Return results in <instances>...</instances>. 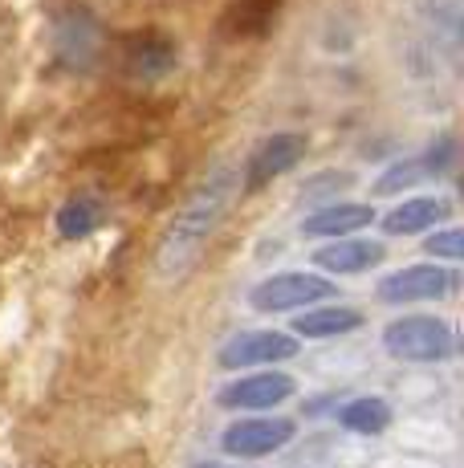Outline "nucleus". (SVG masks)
Returning <instances> with one entry per match:
<instances>
[{
	"mask_svg": "<svg viewBox=\"0 0 464 468\" xmlns=\"http://www.w3.org/2000/svg\"><path fill=\"white\" fill-rule=\"evenodd\" d=\"M232 192H237V171L228 164L212 167L208 176L195 184V192L184 200V208L175 212V220L167 224L163 240H159V253H155V269L163 277H180L195 257H200L204 240L212 237L216 220L225 216Z\"/></svg>",
	"mask_w": 464,
	"mask_h": 468,
	"instance_id": "f257e3e1",
	"label": "nucleus"
},
{
	"mask_svg": "<svg viewBox=\"0 0 464 468\" xmlns=\"http://www.w3.org/2000/svg\"><path fill=\"white\" fill-rule=\"evenodd\" d=\"M383 346L399 363H440V358H448L457 350V335H452L448 322L412 314V318H399L383 330Z\"/></svg>",
	"mask_w": 464,
	"mask_h": 468,
	"instance_id": "f03ea898",
	"label": "nucleus"
},
{
	"mask_svg": "<svg viewBox=\"0 0 464 468\" xmlns=\"http://www.w3.org/2000/svg\"><path fill=\"white\" fill-rule=\"evenodd\" d=\"M330 293H334V285L318 273H278V277H265L248 293V302L261 314H285V310H310L314 302H326Z\"/></svg>",
	"mask_w": 464,
	"mask_h": 468,
	"instance_id": "7ed1b4c3",
	"label": "nucleus"
},
{
	"mask_svg": "<svg viewBox=\"0 0 464 468\" xmlns=\"http://www.w3.org/2000/svg\"><path fill=\"white\" fill-rule=\"evenodd\" d=\"M457 285V273L440 265H407L399 273L383 277L379 282V298L391 305H407V302H436Z\"/></svg>",
	"mask_w": 464,
	"mask_h": 468,
	"instance_id": "20e7f679",
	"label": "nucleus"
},
{
	"mask_svg": "<svg viewBox=\"0 0 464 468\" xmlns=\"http://www.w3.org/2000/svg\"><path fill=\"white\" fill-rule=\"evenodd\" d=\"M293 420H237L225 431V452L237 456V461H261L269 452H281L293 440Z\"/></svg>",
	"mask_w": 464,
	"mask_h": 468,
	"instance_id": "39448f33",
	"label": "nucleus"
},
{
	"mask_svg": "<svg viewBox=\"0 0 464 468\" xmlns=\"http://www.w3.org/2000/svg\"><path fill=\"white\" fill-rule=\"evenodd\" d=\"M298 355V338L281 335V330H245L220 350V367L240 371V367H265V363H285Z\"/></svg>",
	"mask_w": 464,
	"mask_h": 468,
	"instance_id": "423d86ee",
	"label": "nucleus"
},
{
	"mask_svg": "<svg viewBox=\"0 0 464 468\" xmlns=\"http://www.w3.org/2000/svg\"><path fill=\"white\" fill-rule=\"evenodd\" d=\"M293 395V379L281 371H257V375H240L237 383H228L220 391V408L232 411H261V408H278Z\"/></svg>",
	"mask_w": 464,
	"mask_h": 468,
	"instance_id": "0eeeda50",
	"label": "nucleus"
},
{
	"mask_svg": "<svg viewBox=\"0 0 464 468\" xmlns=\"http://www.w3.org/2000/svg\"><path fill=\"white\" fill-rule=\"evenodd\" d=\"M306 155V139L293 131L285 134H273V139H265L261 147L248 155V167H245V187L248 192H261L265 184H273L278 176H285L298 159Z\"/></svg>",
	"mask_w": 464,
	"mask_h": 468,
	"instance_id": "6e6552de",
	"label": "nucleus"
},
{
	"mask_svg": "<svg viewBox=\"0 0 464 468\" xmlns=\"http://www.w3.org/2000/svg\"><path fill=\"white\" fill-rule=\"evenodd\" d=\"M457 159V147H452V139H444L440 147H432V151H424V155H416V159H399L395 167H387L383 171V179L374 184V192L379 196H395V192H404V187H416V184H424V179H436L444 167Z\"/></svg>",
	"mask_w": 464,
	"mask_h": 468,
	"instance_id": "1a4fd4ad",
	"label": "nucleus"
},
{
	"mask_svg": "<svg viewBox=\"0 0 464 468\" xmlns=\"http://www.w3.org/2000/svg\"><path fill=\"white\" fill-rule=\"evenodd\" d=\"M314 261H318V269H326V273H338V277H346V273H363V269H371V265H379V261H383V245H379V240H351V237H338L334 245L318 249Z\"/></svg>",
	"mask_w": 464,
	"mask_h": 468,
	"instance_id": "9d476101",
	"label": "nucleus"
},
{
	"mask_svg": "<svg viewBox=\"0 0 464 468\" xmlns=\"http://www.w3.org/2000/svg\"><path fill=\"white\" fill-rule=\"evenodd\" d=\"M448 216V204L436 200V196H416V200H404L395 212L383 216V232L391 237H416V232H427Z\"/></svg>",
	"mask_w": 464,
	"mask_h": 468,
	"instance_id": "9b49d317",
	"label": "nucleus"
},
{
	"mask_svg": "<svg viewBox=\"0 0 464 468\" xmlns=\"http://www.w3.org/2000/svg\"><path fill=\"white\" fill-rule=\"evenodd\" d=\"M371 220H374L371 204H330V208L310 216V220L301 224V232H306V237H330V240H338V237H351V232L367 229Z\"/></svg>",
	"mask_w": 464,
	"mask_h": 468,
	"instance_id": "f8f14e48",
	"label": "nucleus"
},
{
	"mask_svg": "<svg viewBox=\"0 0 464 468\" xmlns=\"http://www.w3.org/2000/svg\"><path fill=\"white\" fill-rule=\"evenodd\" d=\"M363 326V314L351 305H326V310H306L293 322V335L301 338H334V335H351Z\"/></svg>",
	"mask_w": 464,
	"mask_h": 468,
	"instance_id": "ddd939ff",
	"label": "nucleus"
},
{
	"mask_svg": "<svg viewBox=\"0 0 464 468\" xmlns=\"http://www.w3.org/2000/svg\"><path fill=\"white\" fill-rule=\"evenodd\" d=\"M338 424L346 431H359V436H379L391 424V408L383 399H374V395H363V399H351L338 411Z\"/></svg>",
	"mask_w": 464,
	"mask_h": 468,
	"instance_id": "4468645a",
	"label": "nucleus"
},
{
	"mask_svg": "<svg viewBox=\"0 0 464 468\" xmlns=\"http://www.w3.org/2000/svg\"><path fill=\"white\" fill-rule=\"evenodd\" d=\"M127 61H131V74L139 78H163L167 69L175 66V49L167 41H155V37H142L127 49Z\"/></svg>",
	"mask_w": 464,
	"mask_h": 468,
	"instance_id": "2eb2a0df",
	"label": "nucleus"
},
{
	"mask_svg": "<svg viewBox=\"0 0 464 468\" xmlns=\"http://www.w3.org/2000/svg\"><path fill=\"white\" fill-rule=\"evenodd\" d=\"M98 224H102V204H98L94 196H74V200H66V208L58 212V232L66 240L86 237Z\"/></svg>",
	"mask_w": 464,
	"mask_h": 468,
	"instance_id": "dca6fc26",
	"label": "nucleus"
},
{
	"mask_svg": "<svg viewBox=\"0 0 464 468\" xmlns=\"http://www.w3.org/2000/svg\"><path fill=\"white\" fill-rule=\"evenodd\" d=\"M427 253L432 257H444V261H460L464 253V237H460V229H440V232H432L427 237Z\"/></svg>",
	"mask_w": 464,
	"mask_h": 468,
	"instance_id": "f3484780",
	"label": "nucleus"
},
{
	"mask_svg": "<svg viewBox=\"0 0 464 468\" xmlns=\"http://www.w3.org/2000/svg\"><path fill=\"white\" fill-rule=\"evenodd\" d=\"M192 468H237V464H225V461H200V464H192Z\"/></svg>",
	"mask_w": 464,
	"mask_h": 468,
	"instance_id": "a211bd4d",
	"label": "nucleus"
}]
</instances>
